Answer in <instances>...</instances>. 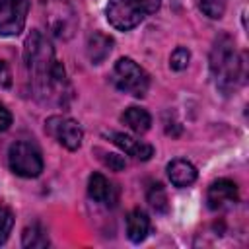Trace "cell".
Returning <instances> with one entry per match:
<instances>
[{"label": "cell", "mask_w": 249, "mask_h": 249, "mask_svg": "<svg viewBox=\"0 0 249 249\" xmlns=\"http://www.w3.org/2000/svg\"><path fill=\"white\" fill-rule=\"evenodd\" d=\"M146 196H148L150 206H152L156 212H161V214L167 212L169 204H167V195H165V189H163L161 183H154V185H150Z\"/></svg>", "instance_id": "16"}, {"label": "cell", "mask_w": 249, "mask_h": 249, "mask_svg": "<svg viewBox=\"0 0 249 249\" xmlns=\"http://www.w3.org/2000/svg\"><path fill=\"white\" fill-rule=\"evenodd\" d=\"M121 121H123L130 130H134L136 134H144V132L150 128V124H152L150 113H148L146 109H140V107H128V109L123 113Z\"/></svg>", "instance_id": "14"}, {"label": "cell", "mask_w": 249, "mask_h": 249, "mask_svg": "<svg viewBox=\"0 0 249 249\" xmlns=\"http://www.w3.org/2000/svg\"><path fill=\"white\" fill-rule=\"evenodd\" d=\"M23 60L33 82L35 95L43 101L64 103V95L70 93L64 66L54 58V49L41 31H31L25 39Z\"/></svg>", "instance_id": "1"}, {"label": "cell", "mask_w": 249, "mask_h": 249, "mask_svg": "<svg viewBox=\"0 0 249 249\" xmlns=\"http://www.w3.org/2000/svg\"><path fill=\"white\" fill-rule=\"evenodd\" d=\"M23 247H47L49 245V235L45 231V228L41 224H31L23 230V237H21Z\"/></svg>", "instance_id": "15"}, {"label": "cell", "mask_w": 249, "mask_h": 249, "mask_svg": "<svg viewBox=\"0 0 249 249\" xmlns=\"http://www.w3.org/2000/svg\"><path fill=\"white\" fill-rule=\"evenodd\" d=\"M12 226H14V214L8 206L0 204V245L8 239L10 231H12Z\"/></svg>", "instance_id": "19"}, {"label": "cell", "mask_w": 249, "mask_h": 249, "mask_svg": "<svg viewBox=\"0 0 249 249\" xmlns=\"http://www.w3.org/2000/svg\"><path fill=\"white\" fill-rule=\"evenodd\" d=\"M146 18L144 10L136 0H109L107 19L119 31H128L136 27Z\"/></svg>", "instance_id": "6"}, {"label": "cell", "mask_w": 249, "mask_h": 249, "mask_svg": "<svg viewBox=\"0 0 249 249\" xmlns=\"http://www.w3.org/2000/svg\"><path fill=\"white\" fill-rule=\"evenodd\" d=\"M45 130L66 150H78L82 146V138H84L82 126L68 117H62V115L49 117L45 123Z\"/></svg>", "instance_id": "5"}, {"label": "cell", "mask_w": 249, "mask_h": 249, "mask_svg": "<svg viewBox=\"0 0 249 249\" xmlns=\"http://www.w3.org/2000/svg\"><path fill=\"white\" fill-rule=\"evenodd\" d=\"M189 60H191V53H189V49L187 47H177L173 53H171V56H169V68L171 70H185L187 68V64H189Z\"/></svg>", "instance_id": "17"}, {"label": "cell", "mask_w": 249, "mask_h": 249, "mask_svg": "<svg viewBox=\"0 0 249 249\" xmlns=\"http://www.w3.org/2000/svg\"><path fill=\"white\" fill-rule=\"evenodd\" d=\"M88 195L95 202H103V204H113L115 202V189H113V185L101 173H91L89 175Z\"/></svg>", "instance_id": "13"}, {"label": "cell", "mask_w": 249, "mask_h": 249, "mask_svg": "<svg viewBox=\"0 0 249 249\" xmlns=\"http://www.w3.org/2000/svg\"><path fill=\"white\" fill-rule=\"evenodd\" d=\"M210 74L224 93H230L245 82V60L235 51L230 35H220L210 51Z\"/></svg>", "instance_id": "2"}, {"label": "cell", "mask_w": 249, "mask_h": 249, "mask_svg": "<svg viewBox=\"0 0 249 249\" xmlns=\"http://www.w3.org/2000/svg\"><path fill=\"white\" fill-rule=\"evenodd\" d=\"M138 4H140V8L144 10V14L148 16V14H154V12H158L160 10V6H161V0H136Z\"/></svg>", "instance_id": "21"}, {"label": "cell", "mask_w": 249, "mask_h": 249, "mask_svg": "<svg viewBox=\"0 0 249 249\" xmlns=\"http://www.w3.org/2000/svg\"><path fill=\"white\" fill-rule=\"evenodd\" d=\"M148 231H150L148 214L144 210H140V208L130 210L128 216H126V235H128V239L132 243H140V241L146 239Z\"/></svg>", "instance_id": "10"}, {"label": "cell", "mask_w": 249, "mask_h": 249, "mask_svg": "<svg viewBox=\"0 0 249 249\" xmlns=\"http://www.w3.org/2000/svg\"><path fill=\"white\" fill-rule=\"evenodd\" d=\"M10 169L19 177H37L43 171L41 152L29 142H14L8 152Z\"/></svg>", "instance_id": "4"}, {"label": "cell", "mask_w": 249, "mask_h": 249, "mask_svg": "<svg viewBox=\"0 0 249 249\" xmlns=\"http://www.w3.org/2000/svg\"><path fill=\"white\" fill-rule=\"evenodd\" d=\"M167 177L175 187H189L196 181V169L187 160H173L167 165Z\"/></svg>", "instance_id": "12"}, {"label": "cell", "mask_w": 249, "mask_h": 249, "mask_svg": "<svg viewBox=\"0 0 249 249\" xmlns=\"http://www.w3.org/2000/svg\"><path fill=\"white\" fill-rule=\"evenodd\" d=\"M198 6L212 19H220L224 16V10H226V2L224 0H200Z\"/></svg>", "instance_id": "18"}, {"label": "cell", "mask_w": 249, "mask_h": 249, "mask_svg": "<svg viewBox=\"0 0 249 249\" xmlns=\"http://www.w3.org/2000/svg\"><path fill=\"white\" fill-rule=\"evenodd\" d=\"M206 202L210 210H222L237 202V185L230 179H218L208 187Z\"/></svg>", "instance_id": "8"}, {"label": "cell", "mask_w": 249, "mask_h": 249, "mask_svg": "<svg viewBox=\"0 0 249 249\" xmlns=\"http://www.w3.org/2000/svg\"><path fill=\"white\" fill-rule=\"evenodd\" d=\"M12 84V74H10V68L4 60H0V88H8Z\"/></svg>", "instance_id": "22"}, {"label": "cell", "mask_w": 249, "mask_h": 249, "mask_svg": "<svg viewBox=\"0 0 249 249\" xmlns=\"http://www.w3.org/2000/svg\"><path fill=\"white\" fill-rule=\"evenodd\" d=\"M103 163L111 169V171H123L124 167H126V161H124V158L123 156H119V154H111V152H107V154H103Z\"/></svg>", "instance_id": "20"}, {"label": "cell", "mask_w": 249, "mask_h": 249, "mask_svg": "<svg viewBox=\"0 0 249 249\" xmlns=\"http://www.w3.org/2000/svg\"><path fill=\"white\" fill-rule=\"evenodd\" d=\"M113 82L121 91L130 93L134 97H144L150 88V76L132 58L117 60L113 68Z\"/></svg>", "instance_id": "3"}, {"label": "cell", "mask_w": 249, "mask_h": 249, "mask_svg": "<svg viewBox=\"0 0 249 249\" xmlns=\"http://www.w3.org/2000/svg\"><path fill=\"white\" fill-rule=\"evenodd\" d=\"M29 0H0V35L14 37L23 31Z\"/></svg>", "instance_id": "7"}, {"label": "cell", "mask_w": 249, "mask_h": 249, "mask_svg": "<svg viewBox=\"0 0 249 249\" xmlns=\"http://www.w3.org/2000/svg\"><path fill=\"white\" fill-rule=\"evenodd\" d=\"M113 49V39L101 31H93L89 37H88V45H86V51H88V56L93 64H101L109 53Z\"/></svg>", "instance_id": "11"}, {"label": "cell", "mask_w": 249, "mask_h": 249, "mask_svg": "<svg viewBox=\"0 0 249 249\" xmlns=\"http://www.w3.org/2000/svg\"><path fill=\"white\" fill-rule=\"evenodd\" d=\"M111 140L113 144H117L123 152H126L128 156H134L136 160H150L154 156V148L150 144H144L140 140H134L132 136L128 134H123V132H111Z\"/></svg>", "instance_id": "9"}, {"label": "cell", "mask_w": 249, "mask_h": 249, "mask_svg": "<svg viewBox=\"0 0 249 249\" xmlns=\"http://www.w3.org/2000/svg\"><path fill=\"white\" fill-rule=\"evenodd\" d=\"M10 124H12V113L0 103V132H4V130H8L10 128Z\"/></svg>", "instance_id": "23"}]
</instances>
